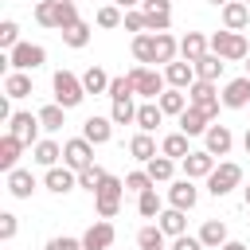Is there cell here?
Segmentation results:
<instances>
[{
  "label": "cell",
  "mask_w": 250,
  "mask_h": 250,
  "mask_svg": "<svg viewBox=\"0 0 250 250\" xmlns=\"http://www.w3.org/2000/svg\"><path fill=\"white\" fill-rule=\"evenodd\" d=\"M246 8H250V0H246Z\"/></svg>",
  "instance_id": "obj_59"
},
{
  "label": "cell",
  "mask_w": 250,
  "mask_h": 250,
  "mask_svg": "<svg viewBox=\"0 0 250 250\" xmlns=\"http://www.w3.org/2000/svg\"><path fill=\"white\" fill-rule=\"evenodd\" d=\"M207 125H211V117H207L199 105H188V109L180 113V133H188V137H203Z\"/></svg>",
  "instance_id": "obj_21"
},
{
  "label": "cell",
  "mask_w": 250,
  "mask_h": 250,
  "mask_svg": "<svg viewBox=\"0 0 250 250\" xmlns=\"http://www.w3.org/2000/svg\"><path fill=\"white\" fill-rule=\"evenodd\" d=\"M211 51H215L219 59H227V62H238V59H246V55H250L246 35H242V31H227V27L211 35Z\"/></svg>",
  "instance_id": "obj_6"
},
{
  "label": "cell",
  "mask_w": 250,
  "mask_h": 250,
  "mask_svg": "<svg viewBox=\"0 0 250 250\" xmlns=\"http://www.w3.org/2000/svg\"><path fill=\"white\" fill-rule=\"evenodd\" d=\"M223 105H227V109H246V105H250V74L230 78V82L223 86Z\"/></svg>",
  "instance_id": "obj_15"
},
{
  "label": "cell",
  "mask_w": 250,
  "mask_h": 250,
  "mask_svg": "<svg viewBox=\"0 0 250 250\" xmlns=\"http://www.w3.org/2000/svg\"><path fill=\"white\" fill-rule=\"evenodd\" d=\"M246 74H250V55H246Z\"/></svg>",
  "instance_id": "obj_58"
},
{
  "label": "cell",
  "mask_w": 250,
  "mask_h": 250,
  "mask_svg": "<svg viewBox=\"0 0 250 250\" xmlns=\"http://www.w3.org/2000/svg\"><path fill=\"white\" fill-rule=\"evenodd\" d=\"M121 27H125V31H133V35H141V31H148V20H145V12H141V8H129V12H125V20H121Z\"/></svg>",
  "instance_id": "obj_46"
},
{
  "label": "cell",
  "mask_w": 250,
  "mask_h": 250,
  "mask_svg": "<svg viewBox=\"0 0 250 250\" xmlns=\"http://www.w3.org/2000/svg\"><path fill=\"white\" fill-rule=\"evenodd\" d=\"M113 238H117L113 223H109V219H98V223H90V227H86L82 246H86V250H109V246H113Z\"/></svg>",
  "instance_id": "obj_11"
},
{
  "label": "cell",
  "mask_w": 250,
  "mask_h": 250,
  "mask_svg": "<svg viewBox=\"0 0 250 250\" xmlns=\"http://www.w3.org/2000/svg\"><path fill=\"white\" fill-rule=\"evenodd\" d=\"M242 199H246V207H250V188H242Z\"/></svg>",
  "instance_id": "obj_57"
},
{
  "label": "cell",
  "mask_w": 250,
  "mask_h": 250,
  "mask_svg": "<svg viewBox=\"0 0 250 250\" xmlns=\"http://www.w3.org/2000/svg\"><path fill=\"white\" fill-rule=\"evenodd\" d=\"M188 105H199V109L215 121V117H219V105H223L219 82H203V78H195V82L188 86Z\"/></svg>",
  "instance_id": "obj_3"
},
{
  "label": "cell",
  "mask_w": 250,
  "mask_h": 250,
  "mask_svg": "<svg viewBox=\"0 0 250 250\" xmlns=\"http://www.w3.org/2000/svg\"><path fill=\"white\" fill-rule=\"evenodd\" d=\"M207 4H211V8H223V4H230V0H207Z\"/></svg>",
  "instance_id": "obj_56"
},
{
  "label": "cell",
  "mask_w": 250,
  "mask_h": 250,
  "mask_svg": "<svg viewBox=\"0 0 250 250\" xmlns=\"http://www.w3.org/2000/svg\"><path fill=\"white\" fill-rule=\"evenodd\" d=\"M43 188H47V191H55V195H66V191H74V188H78V172H74V168H66V164H62V168L55 164V168H47Z\"/></svg>",
  "instance_id": "obj_14"
},
{
  "label": "cell",
  "mask_w": 250,
  "mask_h": 250,
  "mask_svg": "<svg viewBox=\"0 0 250 250\" xmlns=\"http://www.w3.org/2000/svg\"><path fill=\"white\" fill-rule=\"evenodd\" d=\"M59 156H62V145H55V141H35L31 145V160L43 164V168H55Z\"/></svg>",
  "instance_id": "obj_31"
},
{
  "label": "cell",
  "mask_w": 250,
  "mask_h": 250,
  "mask_svg": "<svg viewBox=\"0 0 250 250\" xmlns=\"http://www.w3.org/2000/svg\"><path fill=\"white\" fill-rule=\"evenodd\" d=\"M16 230H20V219H16L12 211H4V215H0V238H4V242H12V238H16Z\"/></svg>",
  "instance_id": "obj_51"
},
{
  "label": "cell",
  "mask_w": 250,
  "mask_h": 250,
  "mask_svg": "<svg viewBox=\"0 0 250 250\" xmlns=\"http://www.w3.org/2000/svg\"><path fill=\"white\" fill-rule=\"evenodd\" d=\"M39 125H43L47 133H59V129L66 125V109H62L59 102H51V105H43V109H39Z\"/></svg>",
  "instance_id": "obj_36"
},
{
  "label": "cell",
  "mask_w": 250,
  "mask_h": 250,
  "mask_svg": "<svg viewBox=\"0 0 250 250\" xmlns=\"http://www.w3.org/2000/svg\"><path fill=\"white\" fill-rule=\"evenodd\" d=\"M238 184H242V168H238L234 160H219V164H215V172L207 176V191H211L215 199L230 195Z\"/></svg>",
  "instance_id": "obj_4"
},
{
  "label": "cell",
  "mask_w": 250,
  "mask_h": 250,
  "mask_svg": "<svg viewBox=\"0 0 250 250\" xmlns=\"http://www.w3.org/2000/svg\"><path fill=\"white\" fill-rule=\"evenodd\" d=\"M242 148H246V156H250V129L242 133Z\"/></svg>",
  "instance_id": "obj_55"
},
{
  "label": "cell",
  "mask_w": 250,
  "mask_h": 250,
  "mask_svg": "<svg viewBox=\"0 0 250 250\" xmlns=\"http://www.w3.org/2000/svg\"><path fill=\"white\" fill-rule=\"evenodd\" d=\"M215 160H219V156H211L207 148H191L180 164H184V176H188V180H207V176L215 172Z\"/></svg>",
  "instance_id": "obj_9"
},
{
  "label": "cell",
  "mask_w": 250,
  "mask_h": 250,
  "mask_svg": "<svg viewBox=\"0 0 250 250\" xmlns=\"http://www.w3.org/2000/svg\"><path fill=\"white\" fill-rule=\"evenodd\" d=\"M4 62H8L12 70H35V66L47 62V51H43L39 43H23V39H20V43L4 55Z\"/></svg>",
  "instance_id": "obj_7"
},
{
  "label": "cell",
  "mask_w": 250,
  "mask_h": 250,
  "mask_svg": "<svg viewBox=\"0 0 250 250\" xmlns=\"http://www.w3.org/2000/svg\"><path fill=\"white\" fill-rule=\"evenodd\" d=\"M121 195H125V180L105 176V180H102V188H98V195H94L98 219H113V215L121 211Z\"/></svg>",
  "instance_id": "obj_5"
},
{
  "label": "cell",
  "mask_w": 250,
  "mask_h": 250,
  "mask_svg": "<svg viewBox=\"0 0 250 250\" xmlns=\"http://www.w3.org/2000/svg\"><path fill=\"white\" fill-rule=\"evenodd\" d=\"M78 23V0H59V31Z\"/></svg>",
  "instance_id": "obj_45"
},
{
  "label": "cell",
  "mask_w": 250,
  "mask_h": 250,
  "mask_svg": "<svg viewBox=\"0 0 250 250\" xmlns=\"http://www.w3.org/2000/svg\"><path fill=\"white\" fill-rule=\"evenodd\" d=\"M203 148L211 152V156H227L230 148H234V133L227 129V125H207V133H203Z\"/></svg>",
  "instance_id": "obj_13"
},
{
  "label": "cell",
  "mask_w": 250,
  "mask_h": 250,
  "mask_svg": "<svg viewBox=\"0 0 250 250\" xmlns=\"http://www.w3.org/2000/svg\"><path fill=\"white\" fill-rule=\"evenodd\" d=\"M160 121H164V109H160L156 102H145V105H137V129H141V133H152Z\"/></svg>",
  "instance_id": "obj_32"
},
{
  "label": "cell",
  "mask_w": 250,
  "mask_h": 250,
  "mask_svg": "<svg viewBox=\"0 0 250 250\" xmlns=\"http://www.w3.org/2000/svg\"><path fill=\"white\" fill-rule=\"evenodd\" d=\"M113 4H117L121 12H129V8H141V0H113Z\"/></svg>",
  "instance_id": "obj_53"
},
{
  "label": "cell",
  "mask_w": 250,
  "mask_h": 250,
  "mask_svg": "<svg viewBox=\"0 0 250 250\" xmlns=\"http://www.w3.org/2000/svg\"><path fill=\"white\" fill-rule=\"evenodd\" d=\"M35 20L43 27H59V0H35Z\"/></svg>",
  "instance_id": "obj_43"
},
{
  "label": "cell",
  "mask_w": 250,
  "mask_h": 250,
  "mask_svg": "<svg viewBox=\"0 0 250 250\" xmlns=\"http://www.w3.org/2000/svg\"><path fill=\"white\" fill-rule=\"evenodd\" d=\"M109 117H113V125H137V105H133V98H117L113 109H109Z\"/></svg>",
  "instance_id": "obj_41"
},
{
  "label": "cell",
  "mask_w": 250,
  "mask_h": 250,
  "mask_svg": "<svg viewBox=\"0 0 250 250\" xmlns=\"http://www.w3.org/2000/svg\"><path fill=\"white\" fill-rule=\"evenodd\" d=\"M145 172L152 176V184H168V180L176 176V160H172V156H164V152H156V156L145 164Z\"/></svg>",
  "instance_id": "obj_29"
},
{
  "label": "cell",
  "mask_w": 250,
  "mask_h": 250,
  "mask_svg": "<svg viewBox=\"0 0 250 250\" xmlns=\"http://www.w3.org/2000/svg\"><path fill=\"white\" fill-rule=\"evenodd\" d=\"M133 94H137V90H133L129 74H117V78H109V94H105V98H113V102H117V98H133Z\"/></svg>",
  "instance_id": "obj_47"
},
{
  "label": "cell",
  "mask_w": 250,
  "mask_h": 250,
  "mask_svg": "<svg viewBox=\"0 0 250 250\" xmlns=\"http://www.w3.org/2000/svg\"><path fill=\"white\" fill-rule=\"evenodd\" d=\"M148 188H156V184H152V176H148L145 168H141V172H129V176H125V191H137V195H141V191H148Z\"/></svg>",
  "instance_id": "obj_48"
},
{
  "label": "cell",
  "mask_w": 250,
  "mask_h": 250,
  "mask_svg": "<svg viewBox=\"0 0 250 250\" xmlns=\"http://www.w3.org/2000/svg\"><path fill=\"white\" fill-rule=\"evenodd\" d=\"M137 211H141L145 219H156V215L164 211V203H160L156 188H148V191H141V195H137Z\"/></svg>",
  "instance_id": "obj_42"
},
{
  "label": "cell",
  "mask_w": 250,
  "mask_h": 250,
  "mask_svg": "<svg viewBox=\"0 0 250 250\" xmlns=\"http://www.w3.org/2000/svg\"><path fill=\"white\" fill-rule=\"evenodd\" d=\"M188 141H191L188 133H168V137L160 141V152H164V156H172V160H184V156L191 152V145H188Z\"/></svg>",
  "instance_id": "obj_33"
},
{
  "label": "cell",
  "mask_w": 250,
  "mask_h": 250,
  "mask_svg": "<svg viewBox=\"0 0 250 250\" xmlns=\"http://www.w3.org/2000/svg\"><path fill=\"white\" fill-rule=\"evenodd\" d=\"M109 172L102 168V164H86L82 172H78V188H86L90 195H98V188H102V180H105Z\"/></svg>",
  "instance_id": "obj_39"
},
{
  "label": "cell",
  "mask_w": 250,
  "mask_h": 250,
  "mask_svg": "<svg viewBox=\"0 0 250 250\" xmlns=\"http://www.w3.org/2000/svg\"><path fill=\"white\" fill-rule=\"evenodd\" d=\"M176 55H180V39H172L168 31H156V62H164V66H168Z\"/></svg>",
  "instance_id": "obj_40"
},
{
  "label": "cell",
  "mask_w": 250,
  "mask_h": 250,
  "mask_svg": "<svg viewBox=\"0 0 250 250\" xmlns=\"http://www.w3.org/2000/svg\"><path fill=\"white\" fill-rule=\"evenodd\" d=\"M223 66H227V59H219L215 51H207L203 59H195V78H203V82H219V78H223Z\"/></svg>",
  "instance_id": "obj_24"
},
{
  "label": "cell",
  "mask_w": 250,
  "mask_h": 250,
  "mask_svg": "<svg viewBox=\"0 0 250 250\" xmlns=\"http://www.w3.org/2000/svg\"><path fill=\"white\" fill-rule=\"evenodd\" d=\"M207 51H211V39H207L203 31H188V35L180 39V59H188V62L203 59Z\"/></svg>",
  "instance_id": "obj_20"
},
{
  "label": "cell",
  "mask_w": 250,
  "mask_h": 250,
  "mask_svg": "<svg viewBox=\"0 0 250 250\" xmlns=\"http://www.w3.org/2000/svg\"><path fill=\"white\" fill-rule=\"evenodd\" d=\"M82 137L90 145H105L113 137V117H86L82 121Z\"/></svg>",
  "instance_id": "obj_22"
},
{
  "label": "cell",
  "mask_w": 250,
  "mask_h": 250,
  "mask_svg": "<svg viewBox=\"0 0 250 250\" xmlns=\"http://www.w3.org/2000/svg\"><path fill=\"white\" fill-rule=\"evenodd\" d=\"M156 223H160V230H164L168 238H176V234H188V211H180V207H168V211H160V215H156Z\"/></svg>",
  "instance_id": "obj_23"
},
{
  "label": "cell",
  "mask_w": 250,
  "mask_h": 250,
  "mask_svg": "<svg viewBox=\"0 0 250 250\" xmlns=\"http://www.w3.org/2000/svg\"><path fill=\"white\" fill-rule=\"evenodd\" d=\"M62 164L74 168V172H82L86 164H94V145H90L86 137H70V141L62 145Z\"/></svg>",
  "instance_id": "obj_8"
},
{
  "label": "cell",
  "mask_w": 250,
  "mask_h": 250,
  "mask_svg": "<svg viewBox=\"0 0 250 250\" xmlns=\"http://www.w3.org/2000/svg\"><path fill=\"white\" fill-rule=\"evenodd\" d=\"M20 152H23V141L12 137V133H4V137H0V168H4V172L20 168Z\"/></svg>",
  "instance_id": "obj_27"
},
{
  "label": "cell",
  "mask_w": 250,
  "mask_h": 250,
  "mask_svg": "<svg viewBox=\"0 0 250 250\" xmlns=\"http://www.w3.org/2000/svg\"><path fill=\"white\" fill-rule=\"evenodd\" d=\"M164 230H160V223H148V227H141L137 230V246L141 250H164Z\"/></svg>",
  "instance_id": "obj_37"
},
{
  "label": "cell",
  "mask_w": 250,
  "mask_h": 250,
  "mask_svg": "<svg viewBox=\"0 0 250 250\" xmlns=\"http://www.w3.org/2000/svg\"><path fill=\"white\" fill-rule=\"evenodd\" d=\"M195 199H199V191H195V184L184 176V180H176L172 188H168V203L172 207H180V211H191L195 207Z\"/></svg>",
  "instance_id": "obj_18"
},
{
  "label": "cell",
  "mask_w": 250,
  "mask_h": 250,
  "mask_svg": "<svg viewBox=\"0 0 250 250\" xmlns=\"http://www.w3.org/2000/svg\"><path fill=\"white\" fill-rule=\"evenodd\" d=\"M121 20H125V12H121L117 4H105V8H98V16H94L98 27H121Z\"/></svg>",
  "instance_id": "obj_44"
},
{
  "label": "cell",
  "mask_w": 250,
  "mask_h": 250,
  "mask_svg": "<svg viewBox=\"0 0 250 250\" xmlns=\"http://www.w3.org/2000/svg\"><path fill=\"white\" fill-rule=\"evenodd\" d=\"M4 176H8V191H12L16 199H31V191L39 188L35 176H31V168H12V172H4Z\"/></svg>",
  "instance_id": "obj_17"
},
{
  "label": "cell",
  "mask_w": 250,
  "mask_h": 250,
  "mask_svg": "<svg viewBox=\"0 0 250 250\" xmlns=\"http://www.w3.org/2000/svg\"><path fill=\"white\" fill-rule=\"evenodd\" d=\"M156 105L164 109V117H180V113L188 109V90H176V86H168V90L156 98Z\"/></svg>",
  "instance_id": "obj_26"
},
{
  "label": "cell",
  "mask_w": 250,
  "mask_h": 250,
  "mask_svg": "<svg viewBox=\"0 0 250 250\" xmlns=\"http://www.w3.org/2000/svg\"><path fill=\"white\" fill-rule=\"evenodd\" d=\"M133 59L137 62H156V31H141V35H133Z\"/></svg>",
  "instance_id": "obj_28"
},
{
  "label": "cell",
  "mask_w": 250,
  "mask_h": 250,
  "mask_svg": "<svg viewBox=\"0 0 250 250\" xmlns=\"http://www.w3.org/2000/svg\"><path fill=\"white\" fill-rule=\"evenodd\" d=\"M129 156L141 160V164H148V160L156 156V141H152V133H137V137L129 141Z\"/></svg>",
  "instance_id": "obj_34"
},
{
  "label": "cell",
  "mask_w": 250,
  "mask_h": 250,
  "mask_svg": "<svg viewBox=\"0 0 250 250\" xmlns=\"http://www.w3.org/2000/svg\"><path fill=\"white\" fill-rule=\"evenodd\" d=\"M164 78H168V86L188 90V86L195 82V62H188V59H172V62L164 66Z\"/></svg>",
  "instance_id": "obj_16"
},
{
  "label": "cell",
  "mask_w": 250,
  "mask_h": 250,
  "mask_svg": "<svg viewBox=\"0 0 250 250\" xmlns=\"http://www.w3.org/2000/svg\"><path fill=\"white\" fill-rule=\"evenodd\" d=\"M141 12L148 20V31H168L172 27V0H141Z\"/></svg>",
  "instance_id": "obj_12"
},
{
  "label": "cell",
  "mask_w": 250,
  "mask_h": 250,
  "mask_svg": "<svg viewBox=\"0 0 250 250\" xmlns=\"http://www.w3.org/2000/svg\"><path fill=\"white\" fill-rule=\"evenodd\" d=\"M16 43H20V23H16V20H4V23H0V47L12 51Z\"/></svg>",
  "instance_id": "obj_49"
},
{
  "label": "cell",
  "mask_w": 250,
  "mask_h": 250,
  "mask_svg": "<svg viewBox=\"0 0 250 250\" xmlns=\"http://www.w3.org/2000/svg\"><path fill=\"white\" fill-rule=\"evenodd\" d=\"M51 90H55V102H59L62 109H74V105L86 98V86H82V78H78V74H70V70H55V78H51Z\"/></svg>",
  "instance_id": "obj_1"
},
{
  "label": "cell",
  "mask_w": 250,
  "mask_h": 250,
  "mask_svg": "<svg viewBox=\"0 0 250 250\" xmlns=\"http://www.w3.org/2000/svg\"><path fill=\"white\" fill-rule=\"evenodd\" d=\"M82 86H86V94H109V74L102 66H86L82 70Z\"/></svg>",
  "instance_id": "obj_35"
},
{
  "label": "cell",
  "mask_w": 250,
  "mask_h": 250,
  "mask_svg": "<svg viewBox=\"0 0 250 250\" xmlns=\"http://www.w3.org/2000/svg\"><path fill=\"white\" fill-rule=\"evenodd\" d=\"M199 242H203L207 250H219V246L227 242V223H223V219H207V223L199 227Z\"/></svg>",
  "instance_id": "obj_30"
},
{
  "label": "cell",
  "mask_w": 250,
  "mask_h": 250,
  "mask_svg": "<svg viewBox=\"0 0 250 250\" xmlns=\"http://www.w3.org/2000/svg\"><path fill=\"white\" fill-rule=\"evenodd\" d=\"M219 250H246V246H242V242H234V238H227V242H223Z\"/></svg>",
  "instance_id": "obj_54"
},
{
  "label": "cell",
  "mask_w": 250,
  "mask_h": 250,
  "mask_svg": "<svg viewBox=\"0 0 250 250\" xmlns=\"http://www.w3.org/2000/svg\"><path fill=\"white\" fill-rule=\"evenodd\" d=\"M39 129H43V125H39V113H23V109H20V113H12V121H8V133L20 137L23 145H35V141H39Z\"/></svg>",
  "instance_id": "obj_10"
},
{
  "label": "cell",
  "mask_w": 250,
  "mask_h": 250,
  "mask_svg": "<svg viewBox=\"0 0 250 250\" xmlns=\"http://www.w3.org/2000/svg\"><path fill=\"white\" fill-rule=\"evenodd\" d=\"M219 12H223V27H227V31H246V23H250L246 0H230V4H223Z\"/></svg>",
  "instance_id": "obj_19"
},
{
  "label": "cell",
  "mask_w": 250,
  "mask_h": 250,
  "mask_svg": "<svg viewBox=\"0 0 250 250\" xmlns=\"http://www.w3.org/2000/svg\"><path fill=\"white\" fill-rule=\"evenodd\" d=\"M129 82H133V90L145 98V102H156L160 94H164V74L160 70H152V66H145V62H137L133 70H129Z\"/></svg>",
  "instance_id": "obj_2"
},
{
  "label": "cell",
  "mask_w": 250,
  "mask_h": 250,
  "mask_svg": "<svg viewBox=\"0 0 250 250\" xmlns=\"http://www.w3.org/2000/svg\"><path fill=\"white\" fill-rule=\"evenodd\" d=\"M172 250H207V246L199 242V234H176L172 238Z\"/></svg>",
  "instance_id": "obj_52"
},
{
  "label": "cell",
  "mask_w": 250,
  "mask_h": 250,
  "mask_svg": "<svg viewBox=\"0 0 250 250\" xmlns=\"http://www.w3.org/2000/svg\"><path fill=\"white\" fill-rule=\"evenodd\" d=\"M43 250H86L82 246V238H70V234H55V238H47V246Z\"/></svg>",
  "instance_id": "obj_50"
},
{
  "label": "cell",
  "mask_w": 250,
  "mask_h": 250,
  "mask_svg": "<svg viewBox=\"0 0 250 250\" xmlns=\"http://www.w3.org/2000/svg\"><path fill=\"white\" fill-rule=\"evenodd\" d=\"M62 43H66L70 51H82V47L90 43V23H86V20H78V23H70V27L62 31Z\"/></svg>",
  "instance_id": "obj_38"
},
{
  "label": "cell",
  "mask_w": 250,
  "mask_h": 250,
  "mask_svg": "<svg viewBox=\"0 0 250 250\" xmlns=\"http://www.w3.org/2000/svg\"><path fill=\"white\" fill-rule=\"evenodd\" d=\"M4 94H8L12 102L27 98V94H31V74H27V70H8V74H4Z\"/></svg>",
  "instance_id": "obj_25"
}]
</instances>
